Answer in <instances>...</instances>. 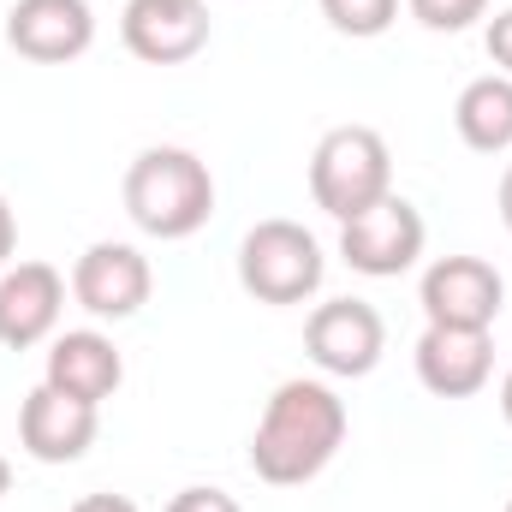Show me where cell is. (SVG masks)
I'll return each mask as SVG.
<instances>
[{
    "mask_svg": "<svg viewBox=\"0 0 512 512\" xmlns=\"http://www.w3.org/2000/svg\"><path fill=\"white\" fill-rule=\"evenodd\" d=\"M423 239H429V227H423L417 203H405L399 191H387L382 203H370L364 215L340 221V256H346L358 274H370V280L405 274V268L423 256Z\"/></svg>",
    "mask_w": 512,
    "mask_h": 512,
    "instance_id": "cell-7",
    "label": "cell"
},
{
    "mask_svg": "<svg viewBox=\"0 0 512 512\" xmlns=\"http://www.w3.org/2000/svg\"><path fill=\"white\" fill-rule=\"evenodd\" d=\"M417 304H423L429 328H495V316L507 304V280L483 256H441L423 268Z\"/></svg>",
    "mask_w": 512,
    "mask_h": 512,
    "instance_id": "cell-6",
    "label": "cell"
},
{
    "mask_svg": "<svg viewBox=\"0 0 512 512\" xmlns=\"http://www.w3.org/2000/svg\"><path fill=\"white\" fill-rule=\"evenodd\" d=\"M72 298L90 310V316H102V322H126L137 316L143 304H149V286H155V274H149V256L137 251V245H120V239H96L90 251L72 262Z\"/></svg>",
    "mask_w": 512,
    "mask_h": 512,
    "instance_id": "cell-8",
    "label": "cell"
},
{
    "mask_svg": "<svg viewBox=\"0 0 512 512\" xmlns=\"http://www.w3.org/2000/svg\"><path fill=\"white\" fill-rule=\"evenodd\" d=\"M126 215L161 245L191 239L215 215V173L179 143H155L126 167Z\"/></svg>",
    "mask_w": 512,
    "mask_h": 512,
    "instance_id": "cell-2",
    "label": "cell"
},
{
    "mask_svg": "<svg viewBox=\"0 0 512 512\" xmlns=\"http://www.w3.org/2000/svg\"><path fill=\"white\" fill-rule=\"evenodd\" d=\"M495 203H501V221H507V233H512V161H507V173H501V191H495Z\"/></svg>",
    "mask_w": 512,
    "mask_h": 512,
    "instance_id": "cell-22",
    "label": "cell"
},
{
    "mask_svg": "<svg viewBox=\"0 0 512 512\" xmlns=\"http://www.w3.org/2000/svg\"><path fill=\"white\" fill-rule=\"evenodd\" d=\"M322 274H328V256L316 245V233L298 221L274 215L239 239V286L256 304H304L322 292Z\"/></svg>",
    "mask_w": 512,
    "mask_h": 512,
    "instance_id": "cell-4",
    "label": "cell"
},
{
    "mask_svg": "<svg viewBox=\"0 0 512 512\" xmlns=\"http://www.w3.org/2000/svg\"><path fill=\"white\" fill-rule=\"evenodd\" d=\"M304 352L322 376H340V382H358L382 364L387 352V322L376 304L364 298H328L310 310L304 322Z\"/></svg>",
    "mask_w": 512,
    "mask_h": 512,
    "instance_id": "cell-5",
    "label": "cell"
},
{
    "mask_svg": "<svg viewBox=\"0 0 512 512\" xmlns=\"http://www.w3.org/2000/svg\"><path fill=\"white\" fill-rule=\"evenodd\" d=\"M405 6L423 30H471L489 12V0H405Z\"/></svg>",
    "mask_w": 512,
    "mask_h": 512,
    "instance_id": "cell-17",
    "label": "cell"
},
{
    "mask_svg": "<svg viewBox=\"0 0 512 512\" xmlns=\"http://www.w3.org/2000/svg\"><path fill=\"white\" fill-rule=\"evenodd\" d=\"M60 310H66V274L54 262H12L0 274V346L6 352H30L54 340Z\"/></svg>",
    "mask_w": 512,
    "mask_h": 512,
    "instance_id": "cell-11",
    "label": "cell"
},
{
    "mask_svg": "<svg viewBox=\"0 0 512 512\" xmlns=\"http://www.w3.org/2000/svg\"><path fill=\"white\" fill-rule=\"evenodd\" d=\"M495 376L489 328H423L417 340V382L435 399H471Z\"/></svg>",
    "mask_w": 512,
    "mask_h": 512,
    "instance_id": "cell-13",
    "label": "cell"
},
{
    "mask_svg": "<svg viewBox=\"0 0 512 512\" xmlns=\"http://www.w3.org/2000/svg\"><path fill=\"white\" fill-rule=\"evenodd\" d=\"M6 489H12V465L0 459V495H6Z\"/></svg>",
    "mask_w": 512,
    "mask_h": 512,
    "instance_id": "cell-24",
    "label": "cell"
},
{
    "mask_svg": "<svg viewBox=\"0 0 512 512\" xmlns=\"http://www.w3.org/2000/svg\"><path fill=\"white\" fill-rule=\"evenodd\" d=\"M72 512H137V507H131L126 495H84Z\"/></svg>",
    "mask_w": 512,
    "mask_h": 512,
    "instance_id": "cell-21",
    "label": "cell"
},
{
    "mask_svg": "<svg viewBox=\"0 0 512 512\" xmlns=\"http://www.w3.org/2000/svg\"><path fill=\"white\" fill-rule=\"evenodd\" d=\"M483 42H489V60H495V66H501V72L512 78V6H507V12H495V18H489Z\"/></svg>",
    "mask_w": 512,
    "mask_h": 512,
    "instance_id": "cell-19",
    "label": "cell"
},
{
    "mask_svg": "<svg viewBox=\"0 0 512 512\" xmlns=\"http://www.w3.org/2000/svg\"><path fill=\"white\" fill-rule=\"evenodd\" d=\"M42 382L60 387L66 399H84V405L102 411V399H114L120 382H126V358H120V346H114L108 334H96V328H66V334L48 340V370H42Z\"/></svg>",
    "mask_w": 512,
    "mask_h": 512,
    "instance_id": "cell-14",
    "label": "cell"
},
{
    "mask_svg": "<svg viewBox=\"0 0 512 512\" xmlns=\"http://www.w3.org/2000/svg\"><path fill=\"white\" fill-rule=\"evenodd\" d=\"M90 42H96L90 0H12L6 12V48L36 66H66L90 54Z\"/></svg>",
    "mask_w": 512,
    "mask_h": 512,
    "instance_id": "cell-10",
    "label": "cell"
},
{
    "mask_svg": "<svg viewBox=\"0 0 512 512\" xmlns=\"http://www.w3.org/2000/svg\"><path fill=\"white\" fill-rule=\"evenodd\" d=\"M96 405L84 399H66L60 387H30L24 405H18V447L36 459V465H72L96 447Z\"/></svg>",
    "mask_w": 512,
    "mask_h": 512,
    "instance_id": "cell-12",
    "label": "cell"
},
{
    "mask_svg": "<svg viewBox=\"0 0 512 512\" xmlns=\"http://www.w3.org/2000/svg\"><path fill=\"white\" fill-rule=\"evenodd\" d=\"M393 191V155L376 126H334L322 131L316 155H310V197L322 215L352 221L370 203H382Z\"/></svg>",
    "mask_w": 512,
    "mask_h": 512,
    "instance_id": "cell-3",
    "label": "cell"
},
{
    "mask_svg": "<svg viewBox=\"0 0 512 512\" xmlns=\"http://www.w3.org/2000/svg\"><path fill=\"white\" fill-rule=\"evenodd\" d=\"M12 251H18V221H12V203L0 197V274L12 268Z\"/></svg>",
    "mask_w": 512,
    "mask_h": 512,
    "instance_id": "cell-20",
    "label": "cell"
},
{
    "mask_svg": "<svg viewBox=\"0 0 512 512\" xmlns=\"http://www.w3.org/2000/svg\"><path fill=\"white\" fill-rule=\"evenodd\" d=\"M167 512H245V507H239L227 489H203V483H197V489H179V495L167 501Z\"/></svg>",
    "mask_w": 512,
    "mask_h": 512,
    "instance_id": "cell-18",
    "label": "cell"
},
{
    "mask_svg": "<svg viewBox=\"0 0 512 512\" xmlns=\"http://www.w3.org/2000/svg\"><path fill=\"white\" fill-rule=\"evenodd\" d=\"M501 417L512 423V370H507V382H501Z\"/></svg>",
    "mask_w": 512,
    "mask_h": 512,
    "instance_id": "cell-23",
    "label": "cell"
},
{
    "mask_svg": "<svg viewBox=\"0 0 512 512\" xmlns=\"http://www.w3.org/2000/svg\"><path fill=\"white\" fill-rule=\"evenodd\" d=\"M322 18L340 36H382L399 18V0H322Z\"/></svg>",
    "mask_w": 512,
    "mask_h": 512,
    "instance_id": "cell-16",
    "label": "cell"
},
{
    "mask_svg": "<svg viewBox=\"0 0 512 512\" xmlns=\"http://www.w3.org/2000/svg\"><path fill=\"white\" fill-rule=\"evenodd\" d=\"M346 399L328 382L292 376L268 393L262 423L251 435V471L268 489H298L310 477H322L334 465V453L346 447Z\"/></svg>",
    "mask_w": 512,
    "mask_h": 512,
    "instance_id": "cell-1",
    "label": "cell"
},
{
    "mask_svg": "<svg viewBox=\"0 0 512 512\" xmlns=\"http://www.w3.org/2000/svg\"><path fill=\"white\" fill-rule=\"evenodd\" d=\"M120 42L143 66H185L209 48V6L203 0H126Z\"/></svg>",
    "mask_w": 512,
    "mask_h": 512,
    "instance_id": "cell-9",
    "label": "cell"
},
{
    "mask_svg": "<svg viewBox=\"0 0 512 512\" xmlns=\"http://www.w3.org/2000/svg\"><path fill=\"white\" fill-rule=\"evenodd\" d=\"M507 512H512V501H507Z\"/></svg>",
    "mask_w": 512,
    "mask_h": 512,
    "instance_id": "cell-25",
    "label": "cell"
},
{
    "mask_svg": "<svg viewBox=\"0 0 512 512\" xmlns=\"http://www.w3.org/2000/svg\"><path fill=\"white\" fill-rule=\"evenodd\" d=\"M453 126L465 137V149L477 155H501L512 149V78L507 72H483L459 90L453 102Z\"/></svg>",
    "mask_w": 512,
    "mask_h": 512,
    "instance_id": "cell-15",
    "label": "cell"
}]
</instances>
